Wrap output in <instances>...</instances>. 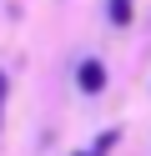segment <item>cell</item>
I'll use <instances>...</instances> for the list:
<instances>
[{
	"label": "cell",
	"instance_id": "obj_1",
	"mask_svg": "<svg viewBox=\"0 0 151 156\" xmlns=\"http://www.w3.org/2000/svg\"><path fill=\"white\" fill-rule=\"evenodd\" d=\"M76 86H81L86 96H101V91H106V66H101L96 55H86V61L76 66Z\"/></svg>",
	"mask_w": 151,
	"mask_h": 156
},
{
	"label": "cell",
	"instance_id": "obj_2",
	"mask_svg": "<svg viewBox=\"0 0 151 156\" xmlns=\"http://www.w3.org/2000/svg\"><path fill=\"white\" fill-rule=\"evenodd\" d=\"M106 20L111 25H131L136 20V0H106Z\"/></svg>",
	"mask_w": 151,
	"mask_h": 156
},
{
	"label": "cell",
	"instance_id": "obj_3",
	"mask_svg": "<svg viewBox=\"0 0 151 156\" xmlns=\"http://www.w3.org/2000/svg\"><path fill=\"white\" fill-rule=\"evenodd\" d=\"M111 146H116V131H106V136H96V156H106Z\"/></svg>",
	"mask_w": 151,
	"mask_h": 156
},
{
	"label": "cell",
	"instance_id": "obj_4",
	"mask_svg": "<svg viewBox=\"0 0 151 156\" xmlns=\"http://www.w3.org/2000/svg\"><path fill=\"white\" fill-rule=\"evenodd\" d=\"M5 96H10V81H5V66H0V121H5Z\"/></svg>",
	"mask_w": 151,
	"mask_h": 156
},
{
	"label": "cell",
	"instance_id": "obj_5",
	"mask_svg": "<svg viewBox=\"0 0 151 156\" xmlns=\"http://www.w3.org/2000/svg\"><path fill=\"white\" fill-rule=\"evenodd\" d=\"M76 156H96V146H91V151H76Z\"/></svg>",
	"mask_w": 151,
	"mask_h": 156
}]
</instances>
